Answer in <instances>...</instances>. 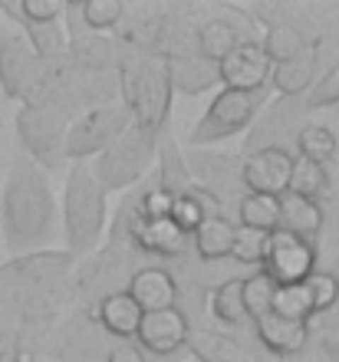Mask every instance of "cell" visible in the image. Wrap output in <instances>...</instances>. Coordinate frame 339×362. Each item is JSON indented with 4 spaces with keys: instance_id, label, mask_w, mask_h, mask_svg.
Segmentation results:
<instances>
[{
    "instance_id": "6da1fadb",
    "label": "cell",
    "mask_w": 339,
    "mask_h": 362,
    "mask_svg": "<svg viewBox=\"0 0 339 362\" xmlns=\"http://www.w3.org/2000/svg\"><path fill=\"white\" fill-rule=\"evenodd\" d=\"M0 218H4L7 247L13 254L37 247L53 228V194L43 172L30 158H17L10 165L4 198H0Z\"/></svg>"
},
{
    "instance_id": "7a4b0ae2",
    "label": "cell",
    "mask_w": 339,
    "mask_h": 362,
    "mask_svg": "<svg viewBox=\"0 0 339 362\" xmlns=\"http://www.w3.org/2000/svg\"><path fill=\"white\" fill-rule=\"evenodd\" d=\"M63 221H67V244L73 254H86L96 247L105 224V191L83 162L73 165L69 172Z\"/></svg>"
},
{
    "instance_id": "3957f363",
    "label": "cell",
    "mask_w": 339,
    "mask_h": 362,
    "mask_svg": "<svg viewBox=\"0 0 339 362\" xmlns=\"http://www.w3.org/2000/svg\"><path fill=\"white\" fill-rule=\"evenodd\" d=\"M17 132L20 142L27 145V152L33 155V165H47V168H59L67 152V122L57 109H50L43 103H30L17 112Z\"/></svg>"
},
{
    "instance_id": "277c9868",
    "label": "cell",
    "mask_w": 339,
    "mask_h": 362,
    "mask_svg": "<svg viewBox=\"0 0 339 362\" xmlns=\"http://www.w3.org/2000/svg\"><path fill=\"white\" fill-rule=\"evenodd\" d=\"M151 139L155 135L139 129V125H125V132L115 139L109 148L103 152L99 158V168H96V181L105 188H125L132 185L145 168H149V158H151Z\"/></svg>"
},
{
    "instance_id": "5b68a950",
    "label": "cell",
    "mask_w": 339,
    "mask_h": 362,
    "mask_svg": "<svg viewBox=\"0 0 339 362\" xmlns=\"http://www.w3.org/2000/svg\"><path fill=\"white\" fill-rule=\"evenodd\" d=\"M264 270L260 274L270 280L273 286H290V284H303L306 276L316 270V247L310 240L297 238L290 230H270L264 244Z\"/></svg>"
},
{
    "instance_id": "8992f818",
    "label": "cell",
    "mask_w": 339,
    "mask_h": 362,
    "mask_svg": "<svg viewBox=\"0 0 339 362\" xmlns=\"http://www.w3.org/2000/svg\"><path fill=\"white\" fill-rule=\"evenodd\" d=\"M257 105H260V95L257 93H237V89L217 93L214 103L207 105V115L195 125L191 142L207 145V142H217V139H227V135L244 132L247 125L254 122Z\"/></svg>"
},
{
    "instance_id": "52a82bcc",
    "label": "cell",
    "mask_w": 339,
    "mask_h": 362,
    "mask_svg": "<svg viewBox=\"0 0 339 362\" xmlns=\"http://www.w3.org/2000/svg\"><path fill=\"white\" fill-rule=\"evenodd\" d=\"M0 86L10 99L37 103V89L43 86V63L30 43L17 33H0Z\"/></svg>"
},
{
    "instance_id": "ba28073f",
    "label": "cell",
    "mask_w": 339,
    "mask_h": 362,
    "mask_svg": "<svg viewBox=\"0 0 339 362\" xmlns=\"http://www.w3.org/2000/svg\"><path fill=\"white\" fill-rule=\"evenodd\" d=\"M125 125H129V109H125V105L96 109V112L79 119L67 132L63 152H67L69 158H86V155H93V152H105V148L125 132Z\"/></svg>"
},
{
    "instance_id": "9c48e42d",
    "label": "cell",
    "mask_w": 339,
    "mask_h": 362,
    "mask_svg": "<svg viewBox=\"0 0 339 362\" xmlns=\"http://www.w3.org/2000/svg\"><path fill=\"white\" fill-rule=\"evenodd\" d=\"M217 79L224 83V89H237V93H260L267 79H270L273 63L260 49V43H247L241 40L221 63H217Z\"/></svg>"
},
{
    "instance_id": "30bf717a",
    "label": "cell",
    "mask_w": 339,
    "mask_h": 362,
    "mask_svg": "<svg viewBox=\"0 0 339 362\" xmlns=\"http://www.w3.org/2000/svg\"><path fill=\"white\" fill-rule=\"evenodd\" d=\"M168 63H155L142 73V79L132 89V112H135V125L145 132H159L165 115H168Z\"/></svg>"
},
{
    "instance_id": "8fae6325",
    "label": "cell",
    "mask_w": 339,
    "mask_h": 362,
    "mask_svg": "<svg viewBox=\"0 0 339 362\" xmlns=\"http://www.w3.org/2000/svg\"><path fill=\"white\" fill-rule=\"evenodd\" d=\"M290 152L280 148V145H264L257 148L251 158L244 162V185L251 194H270V198H280L287 191V181H290Z\"/></svg>"
},
{
    "instance_id": "7c38bea8",
    "label": "cell",
    "mask_w": 339,
    "mask_h": 362,
    "mask_svg": "<svg viewBox=\"0 0 339 362\" xmlns=\"http://www.w3.org/2000/svg\"><path fill=\"white\" fill-rule=\"evenodd\" d=\"M135 339H139V349H149L155 356H171L188 343V320L178 306L159 310V313H142Z\"/></svg>"
},
{
    "instance_id": "4fadbf2b",
    "label": "cell",
    "mask_w": 339,
    "mask_h": 362,
    "mask_svg": "<svg viewBox=\"0 0 339 362\" xmlns=\"http://www.w3.org/2000/svg\"><path fill=\"white\" fill-rule=\"evenodd\" d=\"M125 293L139 303L142 313H159V310H171L178 303V284L165 267H142L129 280Z\"/></svg>"
},
{
    "instance_id": "5bb4252c",
    "label": "cell",
    "mask_w": 339,
    "mask_h": 362,
    "mask_svg": "<svg viewBox=\"0 0 339 362\" xmlns=\"http://www.w3.org/2000/svg\"><path fill=\"white\" fill-rule=\"evenodd\" d=\"M132 238L145 254H155V257H178L181 250H185L188 234H181L171 218H142V214H135Z\"/></svg>"
},
{
    "instance_id": "9a60e30c",
    "label": "cell",
    "mask_w": 339,
    "mask_h": 362,
    "mask_svg": "<svg viewBox=\"0 0 339 362\" xmlns=\"http://www.w3.org/2000/svg\"><path fill=\"white\" fill-rule=\"evenodd\" d=\"M254 320V329H257V339L270 349V353L277 356H293L300 353L303 346H306V336H310V329L303 323H290V320H280V316H273L270 310H264V313L251 316Z\"/></svg>"
},
{
    "instance_id": "2e32d148",
    "label": "cell",
    "mask_w": 339,
    "mask_h": 362,
    "mask_svg": "<svg viewBox=\"0 0 339 362\" xmlns=\"http://www.w3.org/2000/svg\"><path fill=\"white\" fill-rule=\"evenodd\" d=\"M280 224L277 228L290 230V234H297V238L303 240H316V234L323 230V211L316 201H306V198H297V194H290V191H283L280 198Z\"/></svg>"
},
{
    "instance_id": "e0dca14e",
    "label": "cell",
    "mask_w": 339,
    "mask_h": 362,
    "mask_svg": "<svg viewBox=\"0 0 339 362\" xmlns=\"http://www.w3.org/2000/svg\"><path fill=\"white\" fill-rule=\"evenodd\" d=\"M99 323L119 339H135L142 323V310L125 290H119V293H109L99 303Z\"/></svg>"
},
{
    "instance_id": "ac0fdd59",
    "label": "cell",
    "mask_w": 339,
    "mask_h": 362,
    "mask_svg": "<svg viewBox=\"0 0 339 362\" xmlns=\"http://www.w3.org/2000/svg\"><path fill=\"white\" fill-rule=\"evenodd\" d=\"M270 313L290 323H310V316H316V303H313L310 284H290V286H273L270 290Z\"/></svg>"
},
{
    "instance_id": "d6986e66",
    "label": "cell",
    "mask_w": 339,
    "mask_h": 362,
    "mask_svg": "<svg viewBox=\"0 0 339 362\" xmlns=\"http://www.w3.org/2000/svg\"><path fill=\"white\" fill-rule=\"evenodd\" d=\"M231 244H234V224L224 221L221 214H207L201 228L195 230V247L201 260H224L231 257Z\"/></svg>"
},
{
    "instance_id": "ffe728a7",
    "label": "cell",
    "mask_w": 339,
    "mask_h": 362,
    "mask_svg": "<svg viewBox=\"0 0 339 362\" xmlns=\"http://www.w3.org/2000/svg\"><path fill=\"white\" fill-rule=\"evenodd\" d=\"M313 66H316V53L306 49L303 57L290 59V63H277L270 69V83L280 95H300L313 83Z\"/></svg>"
},
{
    "instance_id": "44dd1931",
    "label": "cell",
    "mask_w": 339,
    "mask_h": 362,
    "mask_svg": "<svg viewBox=\"0 0 339 362\" xmlns=\"http://www.w3.org/2000/svg\"><path fill=\"white\" fill-rule=\"evenodd\" d=\"M217 79V69L201 57H178L168 63V83L181 93H205Z\"/></svg>"
},
{
    "instance_id": "7402d4cb",
    "label": "cell",
    "mask_w": 339,
    "mask_h": 362,
    "mask_svg": "<svg viewBox=\"0 0 339 362\" xmlns=\"http://www.w3.org/2000/svg\"><path fill=\"white\" fill-rule=\"evenodd\" d=\"M260 49H264L267 59L277 66V63H290V59L303 57V53H306V40H303V33L297 27H290V23H273V27L267 30V40L260 43Z\"/></svg>"
},
{
    "instance_id": "603a6c76",
    "label": "cell",
    "mask_w": 339,
    "mask_h": 362,
    "mask_svg": "<svg viewBox=\"0 0 339 362\" xmlns=\"http://www.w3.org/2000/svg\"><path fill=\"white\" fill-rule=\"evenodd\" d=\"M287 191L297 194V198H306V201H316L326 191V168L310 158H293L290 165V181H287Z\"/></svg>"
},
{
    "instance_id": "cb8c5ba5",
    "label": "cell",
    "mask_w": 339,
    "mask_h": 362,
    "mask_svg": "<svg viewBox=\"0 0 339 362\" xmlns=\"http://www.w3.org/2000/svg\"><path fill=\"white\" fill-rule=\"evenodd\" d=\"M280 224V201L270 198V194H247L241 201V228H251V230H277Z\"/></svg>"
},
{
    "instance_id": "d4e9b609",
    "label": "cell",
    "mask_w": 339,
    "mask_h": 362,
    "mask_svg": "<svg viewBox=\"0 0 339 362\" xmlns=\"http://www.w3.org/2000/svg\"><path fill=\"white\" fill-rule=\"evenodd\" d=\"M241 40L234 37V30L227 27V23H221V20H211V23H205L198 33V57L205 59V63H211V66H217L221 59L231 53V49L237 47Z\"/></svg>"
},
{
    "instance_id": "484cf974",
    "label": "cell",
    "mask_w": 339,
    "mask_h": 362,
    "mask_svg": "<svg viewBox=\"0 0 339 362\" xmlns=\"http://www.w3.org/2000/svg\"><path fill=\"white\" fill-rule=\"evenodd\" d=\"M211 313L221 320V323H244L247 320V310H244V280H227L214 290L211 296Z\"/></svg>"
},
{
    "instance_id": "4316f807",
    "label": "cell",
    "mask_w": 339,
    "mask_h": 362,
    "mask_svg": "<svg viewBox=\"0 0 339 362\" xmlns=\"http://www.w3.org/2000/svg\"><path fill=\"white\" fill-rule=\"evenodd\" d=\"M297 148H300V158L326 165L336 155V135L326 125H303L297 132Z\"/></svg>"
},
{
    "instance_id": "83f0119b",
    "label": "cell",
    "mask_w": 339,
    "mask_h": 362,
    "mask_svg": "<svg viewBox=\"0 0 339 362\" xmlns=\"http://www.w3.org/2000/svg\"><path fill=\"white\" fill-rule=\"evenodd\" d=\"M168 218L175 221V228H178L181 234H195V230L201 228V221L207 218V211L195 191H185V194H175Z\"/></svg>"
},
{
    "instance_id": "f1b7e54d",
    "label": "cell",
    "mask_w": 339,
    "mask_h": 362,
    "mask_svg": "<svg viewBox=\"0 0 339 362\" xmlns=\"http://www.w3.org/2000/svg\"><path fill=\"white\" fill-rule=\"evenodd\" d=\"M30 33V49L37 53L40 63H50V59H57L63 53V33H59L53 23H23Z\"/></svg>"
},
{
    "instance_id": "f546056e",
    "label": "cell",
    "mask_w": 339,
    "mask_h": 362,
    "mask_svg": "<svg viewBox=\"0 0 339 362\" xmlns=\"http://www.w3.org/2000/svg\"><path fill=\"white\" fill-rule=\"evenodd\" d=\"M79 13H83V23L93 33L96 30H113L122 20V4L119 0H86Z\"/></svg>"
},
{
    "instance_id": "4dcf8cb0",
    "label": "cell",
    "mask_w": 339,
    "mask_h": 362,
    "mask_svg": "<svg viewBox=\"0 0 339 362\" xmlns=\"http://www.w3.org/2000/svg\"><path fill=\"white\" fill-rule=\"evenodd\" d=\"M264 244H267V234H264V230L234 228L231 257H234L237 264H260V260H264Z\"/></svg>"
},
{
    "instance_id": "1f68e13d",
    "label": "cell",
    "mask_w": 339,
    "mask_h": 362,
    "mask_svg": "<svg viewBox=\"0 0 339 362\" xmlns=\"http://www.w3.org/2000/svg\"><path fill=\"white\" fill-rule=\"evenodd\" d=\"M306 284H310L313 290V303H316V313H323V310H333L339 300V280L330 274V270H313L310 276H306Z\"/></svg>"
},
{
    "instance_id": "d6a6232c",
    "label": "cell",
    "mask_w": 339,
    "mask_h": 362,
    "mask_svg": "<svg viewBox=\"0 0 339 362\" xmlns=\"http://www.w3.org/2000/svg\"><path fill=\"white\" fill-rule=\"evenodd\" d=\"M171 201H175V194H171V191H165V188H151L149 194L142 198L139 214H142V218H168Z\"/></svg>"
},
{
    "instance_id": "836d02e7",
    "label": "cell",
    "mask_w": 339,
    "mask_h": 362,
    "mask_svg": "<svg viewBox=\"0 0 339 362\" xmlns=\"http://www.w3.org/2000/svg\"><path fill=\"white\" fill-rule=\"evenodd\" d=\"M105 362H145V356H142L139 346L122 343V346H115L113 353H109V359H105Z\"/></svg>"
},
{
    "instance_id": "e575fe53",
    "label": "cell",
    "mask_w": 339,
    "mask_h": 362,
    "mask_svg": "<svg viewBox=\"0 0 339 362\" xmlns=\"http://www.w3.org/2000/svg\"><path fill=\"white\" fill-rule=\"evenodd\" d=\"M0 125H4V122H0Z\"/></svg>"
}]
</instances>
